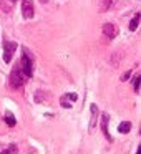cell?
<instances>
[{"mask_svg":"<svg viewBox=\"0 0 141 154\" xmlns=\"http://www.w3.org/2000/svg\"><path fill=\"white\" fill-rule=\"evenodd\" d=\"M20 70L25 78H30L33 75V63H32V55L27 48H22V60H20Z\"/></svg>","mask_w":141,"mask_h":154,"instance_id":"cell-1","label":"cell"},{"mask_svg":"<svg viewBox=\"0 0 141 154\" xmlns=\"http://www.w3.org/2000/svg\"><path fill=\"white\" fill-rule=\"evenodd\" d=\"M25 80H27V78L24 76L20 66H15L14 70H12V73H10V86L12 88H22L24 83H25Z\"/></svg>","mask_w":141,"mask_h":154,"instance_id":"cell-2","label":"cell"},{"mask_svg":"<svg viewBox=\"0 0 141 154\" xmlns=\"http://www.w3.org/2000/svg\"><path fill=\"white\" fill-rule=\"evenodd\" d=\"M15 50H17V43L15 42H4V61L5 63L12 61Z\"/></svg>","mask_w":141,"mask_h":154,"instance_id":"cell-3","label":"cell"},{"mask_svg":"<svg viewBox=\"0 0 141 154\" xmlns=\"http://www.w3.org/2000/svg\"><path fill=\"white\" fill-rule=\"evenodd\" d=\"M22 14H24V18H27V20L33 18V2L32 0H24V4H22Z\"/></svg>","mask_w":141,"mask_h":154,"instance_id":"cell-4","label":"cell"},{"mask_svg":"<svg viewBox=\"0 0 141 154\" xmlns=\"http://www.w3.org/2000/svg\"><path fill=\"white\" fill-rule=\"evenodd\" d=\"M103 33L108 40H114L118 37V27H114L113 23H105L103 25Z\"/></svg>","mask_w":141,"mask_h":154,"instance_id":"cell-5","label":"cell"},{"mask_svg":"<svg viewBox=\"0 0 141 154\" xmlns=\"http://www.w3.org/2000/svg\"><path fill=\"white\" fill-rule=\"evenodd\" d=\"M90 113H91V119H90V126H88V128H90V131H93V128L98 124V116H100V111H98V106H96L95 103L90 106Z\"/></svg>","mask_w":141,"mask_h":154,"instance_id":"cell-6","label":"cell"},{"mask_svg":"<svg viewBox=\"0 0 141 154\" xmlns=\"http://www.w3.org/2000/svg\"><path fill=\"white\" fill-rule=\"evenodd\" d=\"M98 121H101V131H103V134H105V137H106L108 141H113V137L110 136V133H108V121H110V116H108L106 113H103L101 114V119H98Z\"/></svg>","mask_w":141,"mask_h":154,"instance_id":"cell-7","label":"cell"},{"mask_svg":"<svg viewBox=\"0 0 141 154\" xmlns=\"http://www.w3.org/2000/svg\"><path fill=\"white\" fill-rule=\"evenodd\" d=\"M130 129H131V123H130V121H123V123H120V126H118V133H121V134L130 133Z\"/></svg>","mask_w":141,"mask_h":154,"instance_id":"cell-8","label":"cell"},{"mask_svg":"<svg viewBox=\"0 0 141 154\" xmlns=\"http://www.w3.org/2000/svg\"><path fill=\"white\" fill-rule=\"evenodd\" d=\"M5 123H7L8 126H15V124H17V119H15V116L10 113V111L5 113Z\"/></svg>","mask_w":141,"mask_h":154,"instance_id":"cell-9","label":"cell"},{"mask_svg":"<svg viewBox=\"0 0 141 154\" xmlns=\"http://www.w3.org/2000/svg\"><path fill=\"white\" fill-rule=\"evenodd\" d=\"M138 25H139V14H136V15H134V18L130 22V30L134 32L138 28Z\"/></svg>","mask_w":141,"mask_h":154,"instance_id":"cell-10","label":"cell"},{"mask_svg":"<svg viewBox=\"0 0 141 154\" xmlns=\"http://www.w3.org/2000/svg\"><path fill=\"white\" fill-rule=\"evenodd\" d=\"M60 104H61L63 108H67V109H70V108H71V101L68 100L67 96H61V98H60Z\"/></svg>","mask_w":141,"mask_h":154,"instance_id":"cell-11","label":"cell"},{"mask_svg":"<svg viewBox=\"0 0 141 154\" xmlns=\"http://www.w3.org/2000/svg\"><path fill=\"white\" fill-rule=\"evenodd\" d=\"M15 151H17V147H15V144H10V147H8V149L2 151L0 154H12V152H15Z\"/></svg>","mask_w":141,"mask_h":154,"instance_id":"cell-12","label":"cell"},{"mask_svg":"<svg viewBox=\"0 0 141 154\" xmlns=\"http://www.w3.org/2000/svg\"><path fill=\"white\" fill-rule=\"evenodd\" d=\"M65 96H67L70 101H77V100H78V94H77V93H67Z\"/></svg>","mask_w":141,"mask_h":154,"instance_id":"cell-13","label":"cell"},{"mask_svg":"<svg viewBox=\"0 0 141 154\" xmlns=\"http://www.w3.org/2000/svg\"><path fill=\"white\" fill-rule=\"evenodd\" d=\"M134 91H136V93H139V76L134 78Z\"/></svg>","mask_w":141,"mask_h":154,"instance_id":"cell-14","label":"cell"},{"mask_svg":"<svg viewBox=\"0 0 141 154\" xmlns=\"http://www.w3.org/2000/svg\"><path fill=\"white\" fill-rule=\"evenodd\" d=\"M130 76H131V71H126V73L123 75V78H121V81H126V80H128V78H130Z\"/></svg>","mask_w":141,"mask_h":154,"instance_id":"cell-15","label":"cell"},{"mask_svg":"<svg viewBox=\"0 0 141 154\" xmlns=\"http://www.w3.org/2000/svg\"><path fill=\"white\" fill-rule=\"evenodd\" d=\"M110 4H111L110 0H103V4H101V7H103V8H108V7H110Z\"/></svg>","mask_w":141,"mask_h":154,"instance_id":"cell-16","label":"cell"},{"mask_svg":"<svg viewBox=\"0 0 141 154\" xmlns=\"http://www.w3.org/2000/svg\"><path fill=\"white\" fill-rule=\"evenodd\" d=\"M12 2H17V0H12Z\"/></svg>","mask_w":141,"mask_h":154,"instance_id":"cell-17","label":"cell"}]
</instances>
